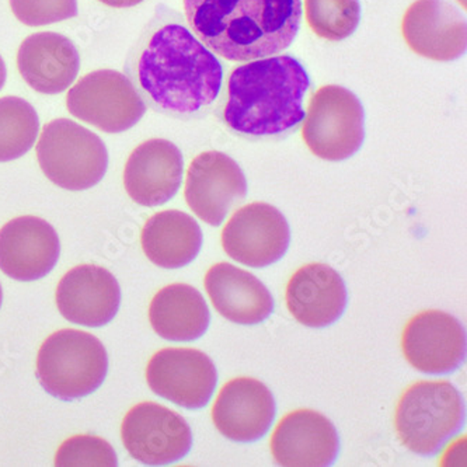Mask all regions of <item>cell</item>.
Returning a JSON list of instances; mask_svg holds the SVG:
<instances>
[{
    "label": "cell",
    "instance_id": "1",
    "mask_svg": "<svg viewBox=\"0 0 467 467\" xmlns=\"http://www.w3.org/2000/svg\"><path fill=\"white\" fill-rule=\"evenodd\" d=\"M128 70L143 101L173 117H192L213 106L223 79L215 55L179 23L156 28Z\"/></svg>",
    "mask_w": 467,
    "mask_h": 467
},
{
    "label": "cell",
    "instance_id": "2",
    "mask_svg": "<svg viewBox=\"0 0 467 467\" xmlns=\"http://www.w3.org/2000/svg\"><path fill=\"white\" fill-rule=\"evenodd\" d=\"M192 31L222 58L249 62L294 43L302 0H184Z\"/></svg>",
    "mask_w": 467,
    "mask_h": 467
},
{
    "label": "cell",
    "instance_id": "3",
    "mask_svg": "<svg viewBox=\"0 0 467 467\" xmlns=\"http://www.w3.org/2000/svg\"><path fill=\"white\" fill-rule=\"evenodd\" d=\"M309 86L304 65L288 55L242 65L229 78L223 119L247 137L284 134L305 119Z\"/></svg>",
    "mask_w": 467,
    "mask_h": 467
},
{
    "label": "cell",
    "instance_id": "4",
    "mask_svg": "<svg viewBox=\"0 0 467 467\" xmlns=\"http://www.w3.org/2000/svg\"><path fill=\"white\" fill-rule=\"evenodd\" d=\"M466 409L448 380H421L409 386L396 407L395 428L407 450L432 456L461 431Z\"/></svg>",
    "mask_w": 467,
    "mask_h": 467
},
{
    "label": "cell",
    "instance_id": "5",
    "mask_svg": "<svg viewBox=\"0 0 467 467\" xmlns=\"http://www.w3.org/2000/svg\"><path fill=\"white\" fill-rule=\"evenodd\" d=\"M103 343L85 331L65 328L51 334L36 357V378L47 393L75 400L95 393L107 377Z\"/></svg>",
    "mask_w": 467,
    "mask_h": 467
},
{
    "label": "cell",
    "instance_id": "6",
    "mask_svg": "<svg viewBox=\"0 0 467 467\" xmlns=\"http://www.w3.org/2000/svg\"><path fill=\"white\" fill-rule=\"evenodd\" d=\"M36 158L48 180L69 192L95 187L109 167V152L100 137L67 119L46 124Z\"/></svg>",
    "mask_w": 467,
    "mask_h": 467
},
{
    "label": "cell",
    "instance_id": "7",
    "mask_svg": "<svg viewBox=\"0 0 467 467\" xmlns=\"http://www.w3.org/2000/svg\"><path fill=\"white\" fill-rule=\"evenodd\" d=\"M364 107L348 88L323 86L313 95L302 137L313 155L340 161L358 152L365 138Z\"/></svg>",
    "mask_w": 467,
    "mask_h": 467
},
{
    "label": "cell",
    "instance_id": "8",
    "mask_svg": "<svg viewBox=\"0 0 467 467\" xmlns=\"http://www.w3.org/2000/svg\"><path fill=\"white\" fill-rule=\"evenodd\" d=\"M69 113L107 134H121L135 127L146 104L134 83L117 70H96L83 77L67 96Z\"/></svg>",
    "mask_w": 467,
    "mask_h": 467
},
{
    "label": "cell",
    "instance_id": "9",
    "mask_svg": "<svg viewBox=\"0 0 467 467\" xmlns=\"http://www.w3.org/2000/svg\"><path fill=\"white\" fill-rule=\"evenodd\" d=\"M121 437L128 453L149 466L176 463L189 455L192 446V428L184 417L153 401L128 411Z\"/></svg>",
    "mask_w": 467,
    "mask_h": 467
},
{
    "label": "cell",
    "instance_id": "10",
    "mask_svg": "<svg viewBox=\"0 0 467 467\" xmlns=\"http://www.w3.org/2000/svg\"><path fill=\"white\" fill-rule=\"evenodd\" d=\"M291 229L281 211L265 202L237 210L222 231V246L229 257L252 268L268 267L285 255Z\"/></svg>",
    "mask_w": 467,
    "mask_h": 467
},
{
    "label": "cell",
    "instance_id": "11",
    "mask_svg": "<svg viewBox=\"0 0 467 467\" xmlns=\"http://www.w3.org/2000/svg\"><path fill=\"white\" fill-rule=\"evenodd\" d=\"M153 393L184 409H202L210 403L218 382L215 364L194 348H164L146 368Z\"/></svg>",
    "mask_w": 467,
    "mask_h": 467
},
{
    "label": "cell",
    "instance_id": "12",
    "mask_svg": "<svg viewBox=\"0 0 467 467\" xmlns=\"http://www.w3.org/2000/svg\"><path fill=\"white\" fill-rule=\"evenodd\" d=\"M184 195L198 218L208 225L219 226L246 198V177L231 156L208 150L190 164Z\"/></svg>",
    "mask_w": 467,
    "mask_h": 467
},
{
    "label": "cell",
    "instance_id": "13",
    "mask_svg": "<svg viewBox=\"0 0 467 467\" xmlns=\"http://www.w3.org/2000/svg\"><path fill=\"white\" fill-rule=\"evenodd\" d=\"M401 348L414 369L430 375L451 373L466 358V333L455 316L425 310L407 323Z\"/></svg>",
    "mask_w": 467,
    "mask_h": 467
},
{
    "label": "cell",
    "instance_id": "14",
    "mask_svg": "<svg viewBox=\"0 0 467 467\" xmlns=\"http://www.w3.org/2000/svg\"><path fill=\"white\" fill-rule=\"evenodd\" d=\"M270 446L281 466L326 467L337 459L340 440L327 417L315 410L299 409L281 419Z\"/></svg>",
    "mask_w": 467,
    "mask_h": 467
},
{
    "label": "cell",
    "instance_id": "15",
    "mask_svg": "<svg viewBox=\"0 0 467 467\" xmlns=\"http://www.w3.org/2000/svg\"><path fill=\"white\" fill-rule=\"evenodd\" d=\"M404 40L416 54L448 62L466 52V18L446 0H417L401 23Z\"/></svg>",
    "mask_w": 467,
    "mask_h": 467
},
{
    "label": "cell",
    "instance_id": "16",
    "mask_svg": "<svg viewBox=\"0 0 467 467\" xmlns=\"http://www.w3.org/2000/svg\"><path fill=\"white\" fill-rule=\"evenodd\" d=\"M61 243L48 222L18 216L0 229V270L16 281H36L58 263Z\"/></svg>",
    "mask_w": 467,
    "mask_h": 467
},
{
    "label": "cell",
    "instance_id": "17",
    "mask_svg": "<svg viewBox=\"0 0 467 467\" xmlns=\"http://www.w3.org/2000/svg\"><path fill=\"white\" fill-rule=\"evenodd\" d=\"M275 413L270 389L260 380L243 377L221 389L213 407V421L228 440L254 442L270 431Z\"/></svg>",
    "mask_w": 467,
    "mask_h": 467
},
{
    "label": "cell",
    "instance_id": "18",
    "mask_svg": "<svg viewBox=\"0 0 467 467\" xmlns=\"http://www.w3.org/2000/svg\"><path fill=\"white\" fill-rule=\"evenodd\" d=\"M121 289L116 276L99 265H83L65 274L57 306L65 319L86 327L109 325L119 313Z\"/></svg>",
    "mask_w": 467,
    "mask_h": 467
},
{
    "label": "cell",
    "instance_id": "19",
    "mask_svg": "<svg viewBox=\"0 0 467 467\" xmlns=\"http://www.w3.org/2000/svg\"><path fill=\"white\" fill-rule=\"evenodd\" d=\"M182 169V152L173 142L159 138L146 140L125 164V190L142 207H159L179 192Z\"/></svg>",
    "mask_w": 467,
    "mask_h": 467
},
{
    "label": "cell",
    "instance_id": "20",
    "mask_svg": "<svg viewBox=\"0 0 467 467\" xmlns=\"http://www.w3.org/2000/svg\"><path fill=\"white\" fill-rule=\"evenodd\" d=\"M285 299L297 322L306 327L322 328L340 319L348 296L337 271L323 263H312L291 276Z\"/></svg>",
    "mask_w": 467,
    "mask_h": 467
},
{
    "label": "cell",
    "instance_id": "21",
    "mask_svg": "<svg viewBox=\"0 0 467 467\" xmlns=\"http://www.w3.org/2000/svg\"><path fill=\"white\" fill-rule=\"evenodd\" d=\"M17 67L31 88L43 95H58L77 79L79 51L62 34H31L18 48Z\"/></svg>",
    "mask_w": 467,
    "mask_h": 467
},
{
    "label": "cell",
    "instance_id": "22",
    "mask_svg": "<svg viewBox=\"0 0 467 467\" xmlns=\"http://www.w3.org/2000/svg\"><path fill=\"white\" fill-rule=\"evenodd\" d=\"M205 289L219 315L236 325H258L274 312L267 286L249 271L229 263H218L208 270Z\"/></svg>",
    "mask_w": 467,
    "mask_h": 467
},
{
    "label": "cell",
    "instance_id": "23",
    "mask_svg": "<svg viewBox=\"0 0 467 467\" xmlns=\"http://www.w3.org/2000/svg\"><path fill=\"white\" fill-rule=\"evenodd\" d=\"M140 243L153 265L176 270L197 257L202 247V232L192 216L182 211H163L148 219Z\"/></svg>",
    "mask_w": 467,
    "mask_h": 467
},
{
    "label": "cell",
    "instance_id": "24",
    "mask_svg": "<svg viewBox=\"0 0 467 467\" xmlns=\"http://www.w3.org/2000/svg\"><path fill=\"white\" fill-rule=\"evenodd\" d=\"M149 320L159 337L171 341H194L207 333L211 313L194 286L171 284L161 289L149 306Z\"/></svg>",
    "mask_w": 467,
    "mask_h": 467
},
{
    "label": "cell",
    "instance_id": "25",
    "mask_svg": "<svg viewBox=\"0 0 467 467\" xmlns=\"http://www.w3.org/2000/svg\"><path fill=\"white\" fill-rule=\"evenodd\" d=\"M40 130L36 109L25 99H0V161H16L33 148Z\"/></svg>",
    "mask_w": 467,
    "mask_h": 467
},
{
    "label": "cell",
    "instance_id": "26",
    "mask_svg": "<svg viewBox=\"0 0 467 467\" xmlns=\"http://www.w3.org/2000/svg\"><path fill=\"white\" fill-rule=\"evenodd\" d=\"M307 25L316 36L328 41H343L361 22L359 0H305Z\"/></svg>",
    "mask_w": 467,
    "mask_h": 467
},
{
    "label": "cell",
    "instance_id": "27",
    "mask_svg": "<svg viewBox=\"0 0 467 467\" xmlns=\"http://www.w3.org/2000/svg\"><path fill=\"white\" fill-rule=\"evenodd\" d=\"M119 464L113 446L103 438L78 435L59 446L55 456V466H100L114 467Z\"/></svg>",
    "mask_w": 467,
    "mask_h": 467
},
{
    "label": "cell",
    "instance_id": "28",
    "mask_svg": "<svg viewBox=\"0 0 467 467\" xmlns=\"http://www.w3.org/2000/svg\"><path fill=\"white\" fill-rule=\"evenodd\" d=\"M13 15L30 27L54 25L78 16V0H10Z\"/></svg>",
    "mask_w": 467,
    "mask_h": 467
},
{
    "label": "cell",
    "instance_id": "29",
    "mask_svg": "<svg viewBox=\"0 0 467 467\" xmlns=\"http://www.w3.org/2000/svg\"><path fill=\"white\" fill-rule=\"evenodd\" d=\"M101 4L107 5L109 7H116V9H124V7H134L137 5L142 4L143 0H99Z\"/></svg>",
    "mask_w": 467,
    "mask_h": 467
},
{
    "label": "cell",
    "instance_id": "30",
    "mask_svg": "<svg viewBox=\"0 0 467 467\" xmlns=\"http://www.w3.org/2000/svg\"><path fill=\"white\" fill-rule=\"evenodd\" d=\"M6 65H5L4 59H2V57H0V90H2V88H4L5 83H6Z\"/></svg>",
    "mask_w": 467,
    "mask_h": 467
},
{
    "label": "cell",
    "instance_id": "31",
    "mask_svg": "<svg viewBox=\"0 0 467 467\" xmlns=\"http://www.w3.org/2000/svg\"><path fill=\"white\" fill-rule=\"evenodd\" d=\"M2 301H4V292H2V285H0V306H2Z\"/></svg>",
    "mask_w": 467,
    "mask_h": 467
},
{
    "label": "cell",
    "instance_id": "32",
    "mask_svg": "<svg viewBox=\"0 0 467 467\" xmlns=\"http://www.w3.org/2000/svg\"><path fill=\"white\" fill-rule=\"evenodd\" d=\"M459 4L463 5V6H466V2L464 0H458Z\"/></svg>",
    "mask_w": 467,
    "mask_h": 467
}]
</instances>
